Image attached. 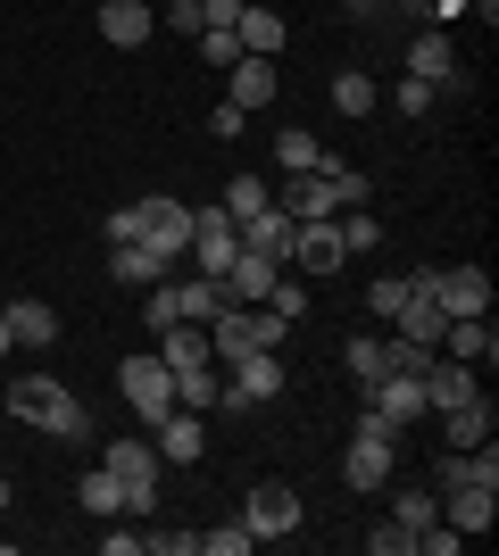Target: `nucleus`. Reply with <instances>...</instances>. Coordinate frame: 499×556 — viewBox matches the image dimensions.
Wrapping results in <instances>:
<instances>
[{
	"label": "nucleus",
	"instance_id": "obj_10",
	"mask_svg": "<svg viewBox=\"0 0 499 556\" xmlns=\"http://www.w3.org/2000/svg\"><path fill=\"white\" fill-rule=\"evenodd\" d=\"M134 208H142V241L184 266V250H191V200H134Z\"/></svg>",
	"mask_w": 499,
	"mask_h": 556
},
{
	"label": "nucleus",
	"instance_id": "obj_25",
	"mask_svg": "<svg viewBox=\"0 0 499 556\" xmlns=\"http://www.w3.org/2000/svg\"><path fill=\"white\" fill-rule=\"evenodd\" d=\"M441 432H450V448H483V441L499 432L491 399H466V407H450V416H441Z\"/></svg>",
	"mask_w": 499,
	"mask_h": 556
},
{
	"label": "nucleus",
	"instance_id": "obj_22",
	"mask_svg": "<svg viewBox=\"0 0 499 556\" xmlns=\"http://www.w3.org/2000/svg\"><path fill=\"white\" fill-rule=\"evenodd\" d=\"M441 349H450L458 366H491V357H499V332H491V316H450Z\"/></svg>",
	"mask_w": 499,
	"mask_h": 556
},
{
	"label": "nucleus",
	"instance_id": "obj_51",
	"mask_svg": "<svg viewBox=\"0 0 499 556\" xmlns=\"http://www.w3.org/2000/svg\"><path fill=\"white\" fill-rule=\"evenodd\" d=\"M0 357H9V307H0Z\"/></svg>",
	"mask_w": 499,
	"mask_h": 556
},
{
	"label": "nucleus",
	"instance_id": "obj_40",
	"mask_svg": "<svg viewBox=\"0 0 499 556\" xmlns=\"http://www.w3.org/2000/svg\"><path fill=\"white\" fill-rule=\"evenodd\" d=\"M191 42H200V67H234V59H241V42H234V34H216V25H200Z\"/></svg>",
	"mask_w": 499,
	"mask_h": 556
},
{
	"label": "nucleus",
	"instance_id": "obj_30",
	"mask_svg": "<svg viewBox=\"0 0 499 556\" xmlns=\"http://www.w3.org/2000/svg\"><path fill=\"white\" fill-rule=\"evenodd\" d=\"M75 498H84V515H125V482L109 473V465H84V482H75Z\"/></svg>",
	"mask_w": 499,
	"mask_h": 556
},
{
	"label": "nucleus",
	"instance_id": "obj_26",
	"mask_svg": "<svg viewBox=\"0 0 499 556\" xmlns=\"http://www.w3.org/2000/svg\"><path fill=\"white\" fill-rule=\"evenodd\" d=\"M234 42H241V59H275V50H284V17H275V9H241Z\"/></svg>",
	"mask_w": 499,
	"mask_h": 556
},
{
	"label": "nucleus",
	"instance_id": "obj_49",
	"mask_svg": "<svg viewBox=\"0 0 499 556\" xmlns=\"http://www.w3.org/2000/svg\"><path fill=\"white\" fill-rule=\"evenodd\" d=\"M109 241H142V208H117V216H109Z\"/></svg>",
	"mask_w": 499,
	"mask_h": 556
},
{
	"label": "nucleus",
	"instance_id": "obj_41",
	"mask_svg": "<svg viewBox=\"0 0 499 556\" xmlns=\"http://www.w3.org/2000/svg\"><path fill=\"white\" fill-rule=\"evenodd\" d=\"M400 300H408V275H383L375 291H366V307H375V325H391V316H400Z\"/></svg>",
	"mask_w": 499,
	"mask_h": 556
},
{
	"label": "nucleus",
	"instance_id": "obj_6",
	"mask_svg": "<svg viewBox=\"0 0 499 556\" xmlns=\"http://www.w3.org/2000/svg\"><path fill=\"white\" fill-rule=\"evenodd\" d=\"M416 282L433 291L441 316H491V275H483V266H425Z\"/></svg>",
	"mask_w": 499,
	"mask_h": 556
},
{
	"label": "nucleus",
	"instance_id": "obj_2",
	"mask_svg": "<svg viewBox=\"0 0 499 556\" xmlns=\"http://www.w3.org/2000/svg\"><path fill=\"white\" fill-rule=\"evenodd\" d=\"M9 416L50 432V441H92V407H84L67 382H50V374H25L17 391H9Z\"/></svg>",
	"mask_w": 499,
	"mask_h": 556
},
{
	"label": "nucleus",
	"instance_id": "obj_11",
	"mask_svg": "<svg viewBox=\"0 0 499 556\" xmlns=\"http://www.w3.org/2000/svg\"><path fill=\"white\" fill-rule=\"evenodd\" d=\"M466 399H483V366L425 357V407H433V416H450V407H466Z\"/></svg>",
	"mask_w": 499,
	"mask_h": 556
},
{
	"label": "nucleus",
	"instance_id": "obj_20",
	"mask_svg": "<svg viewBox=\"0 0 499 556\" xmlns=\"http://www.w3.org/2000/svg\"><path fill=\"white\" fill-rule=\"evenodd\" d=\"M275 84H284V75H275V59H234V67H225V100H234V109H266V100H275Z\"/></svg>",
	"mask_w": 499,
	"mask_h": 556
},
{
	"label": "nucleus",
	"instance_id": "obj_45",
	"mask_svg": "<svg viewBox=\"0 0 499 556\" xmlns=\"http://www.w3.org/2000/svg\"><path fill=\"white\" fill-rule=\"evenodd\" d=\"M142 548H159V556H200V532H150Z\"/></svg>",
	"mask_w": 499,
	"mask_h": 556
},
{
	"label": "nucleus",
	"instance_id": "obj_28",
	"mask_svg": "<svg viewBox=\"0 0 499 556\" xmlns=\"http://www.w3.org/2000/svg\"><path fill=\"white\" fill-rule=\"evenodd\" d=\"M159 357L175 374H184V366H216V357H209V325H166L159 332Z\"/></svg>",
	"mask_w": 499,
	"mask_h": 556
},
{
	"label": "nucleus",
	"instance_id": "obj_42",
	"mask_svg": "<svg viewBox=\"0 0 499 556\" xmlns=\"http://www.w3.org/2000/svg\"><path fill=\"white\" fill-rule=\"evenodd\" d=\"M433 100H441V84H425V75L400 84V116H433Z\"/></svg>",
	"mask_w": 499,
	"mask_h": 556
},
{
	"label": "nucleus",
	"instance_id": "obj_32",
	"mask_svg": "<svg viewBox=\"0 0 499 556\" xmlns=\"http://www.w3.org/2000/svg\"><path fill=\"white\" fill-rule=\"evenodd\" d=\"M100 465H109L117 482H150V473H159V448H150V441H109Z\"/></svg>",
	"mask_w": 499,
	"mask_h": 556
},
{
	"label": "nucleus",
	"instance_id": "obj_39",
	"mask_svg": "<svg viewBox=\"0 0 499 556\" xmlns=\"http://www.w3.org/2000/svg\"><path fill=\"white\" fill-rule=\"evenodd\" d=\"M266 307H275L284 325H300V316H309V282H284V275H275V291H266Z\"/></svg>",
	"mask_w": 499,
	"mask_h": 556
},
{
	"label": "nucleus",
	"instance_id": "obj_16",
	"mask_svg": "<svg viewBox=\"0 0 499 556\" xmlns=\"http://www.w3.org/2000/svg\"><path fill=\"white\" fill-rule=\"evenodd\" d=\"M275 257H259V250H241L234 266H225V307H266V291H275Z\"/></svg>",
	"mask_w": 499,
	"mask_h": 556
},
{
	"label": "nucleus",
	"instance_id": "obj_44",
	"mask_svg": "<svg viewBox=\"0 0 499 556\" xmlns=\"http://www.w3.org/2000/svg\"><path fill=\"white\" fill-rule=\"evenodd\" d=\"M159 25H166V34H200V0H166Z\"/></svg>",
	"mask_w": 499,
	"mask_h": 556
},
{
	"label": "nucleus",
	"instance_id": "obj_18",
	"mask_svg": "<svg viewBox=\"0 0 499 556\" xmlns=\"http://www.w3.org/2000/svg\"><path fill=\"white\" fill-rule=\"evenodd\" d=\"M341 366H350V382L366 391V382H383V374L400 366V341H391V332H358V341L341 349Z\"/></svg>",
	"mask_w": 499,
	"mask_h": 556
},
{
	"label": "nucleus",
	"instance_id": "obj_8",
	"mask_svg": "<svg viewBox=\"0 0 499 556\" xmlns=\"http://www.w3.org/2000/svg\"><path fill=\"white\" fill-rule=\"evenodd\" d=\"M259 399H284V349H250L225 374V407H259Z\"/></svg>",
	"mask_w": 499,
	"mask_h": 556
},
{
	"label": "nucleus",
	"instance_id": "obj_19",
	"mask_svg": "<svg viewBox=\"0 0 499 556\" xmlns=\"http://www.w3.org/2000/svg\"><path fill=\"white\" fill-rule=\"evenodd\" d=\"M408 75H425V84H441V92L458 84V50H450V34H441V25H425V34L408 42Z\"/></svg>",
	"mask_w": 499,
	"mask_h": 556
},
{
	"label": "nucleus",
	"instance_id": "obj_12",
	"mask_svg": "<svg viewBox=\"0 0 499 556\" xmlns=\"http://www.w3.org/2000/svg\"><path fill=\"white\" fill-rule=\"evenodd\" d=\"M391 341H408V349H441V332H450V316H441V307H433V291L416 275H408V300H400V316H391Z\"/></svg>",
	"mask_w": 499,
	"mask_h": 556
},
{
	"label": "nucleus",
	"instance_id": "obj_21",
	"mask_svg": "<svg viewBox=\"0 0 499 556\" xmlns=\"http://www.w3.org/2000/svg\"><path fill=\"white\" fill-rule=\"evenodd\" d=\"M109 275L142 291V282H166V275H175V257H159L150 241H109Z\"/></svg>",
	"mask_w": 499,
	"mask_h": 556
},
{
	"label": "nucleus",
	"instance_id": "obj_29",
	"mask_svg": "<svg viewBox=\"0 0 499 556\" xmlns=\"http://www.w3.org/2000/svg\"><path fill=\"white\" fill-rule=\"evenodd\" d=\"M333 109H341V116H375L383 109V84L366 67H341V75H333Z\"/></svg>",
	"mask_w": 499,
	"mask_h": 556
},
{
	"label": "nucleus",
	"instance_id": "obj_53",
	"mask_svg": "<svg viewBox=\"0 0 499 556\" xmlns=\"http://www.w3.org/2000/svg\"><path fill=\"white\" fill-rule=\"evenodd\" d=\"M400 9H425V0H400Z\"/></svg>",
	"mask_w": 499,
	"mask_h": 556
},
{
	"label": "nucleus",
	"instance_id": "obj_5",
	"mask_svg": "<svg viewBox=\"0 0 499 556\" xmlns=\"http://www.w3.org/2000/svg\"><path fill=\"white\" fill-rule=\"evenodd\" d=\"M391 441H400V432H391L383 416H366V407H358V424H350V457H341L350 490H383V482H391Z\"/></svg>",
	"mask_w": 499,
	"mask_h": 556
},
{
	"label": "nucleus",
	"instance_id": "obj_33",
	"mask_svg": "<svg viewBox=\"0 0 499 556\" xmlns=\"http://www.w3.org/2000/svg\"><path fill=\"white\" fill-rule=\"evenodd\" d=\"M391 523H408V532H425V523H441V490L408 482L400 498H391Z\"/></svg>",
	"mask_w": 499,
	"mask_h": 556
},
{
	"label": "nucleus",
	"instance_id": "obj_7",
	"mask_svg": "<svg viewBox=\"0 0 499 556\" xmlns=\"http://www.w3.org/2000/svg\"><path fill=\"white\" fill-rule=\"evenodd\" d=\"M366 416H383L391 432H408V424L425 416V366H391L383 382H366Z\"/></svg>",
	"mask_w": 499,
	"mask_h": 556
},
{
	"label": "nucleus",
	"instance_id": "obj_46",
	"mask_svg": "<svg viewBox=\"0 0 499 556\" xmlns=\"http://www.w3.org/2000/svg\"><path fill=\"white\" fill-rule=\"evenodd\" d=\"M416 548H425V556H458V532H450V523H425V532H416Z\"/></svg>",
	"mask_w": 499,
	"mask_h": 556
},
{
	"label": "nucleus",
	"instance_id": "obj_23",
	"mask_svg": "<svg viewBox=\"0 0 499 556\" xmlns=\"http://www.w3.org/2000/svg\"><path fill=\"white\" fill-rule=\"evenodd\" d=\"M291 232H300V225H291L284 208H259L250 225H241V250H259V257H275V266H291Z\"/></svg>",
	"mask_w": 499,
	"mask_h": 556
},
{
	"label": "nucleus",
	"instance_id": "obj_47",
	"mask_svg": "<svg viewBox=\"0 0 499 556\" xmlns=\"http://www.w3.org/2000/svg\"><path fill=\"white\" fill-rule=\"evenodd\" d=\"M241 125H250V109H234V100H216V125H209V134H216V141H234Z\"/></svg>",
	"mask_w": 499,
	"mask_h": 556
},
{
	"label": "nucleus",
	"instance_id": "obj_36",
	"mask_svg": "<svg viewBox=\"0 0 499 556\" xmlns=\"http://www.w3.org/2000/svg\"><path fill=\"white\" fill-rule=\"evenodd\" d=\"M142 325H150V332L184 325V307H175V275H166V282H142Z\"/></svg>",
	"mask_w": 499,
	"mask_h": 556
},
{
	"label": "nucleus",
	"instance_id": "obj_52",
	"mask_svg": "<svg viewBox=\"0 0 499 556\" xmlns=\"http://www.w3.org/2000/svg\"><path fill=\"white\" fill-rule=\"evenodd\" d=\"M0 515H9V473H0Z\"/></svg>",
	"mask_w": 499,
	"mask_h": 556
},
{
	"label": "nucleus",
	"instance_id": "obj_38",
	"mask_svg": "<svg viewBox=\"0 0 499 556\" xmlns=\"http://www.w3.org/2000/svg\"><path fill=\"white\" fill-rule=\"evenodd\" d=\"M275 150H284V175H309V166H325V141H316V134H275Z\"/></svg>",
	"mask_w": 499,
	"mask_h": 556
},
{
	"label": "nucleus",
	"instance_id": "obj_9",
	"mask_svg": "<svg viewBox=\"0 0 499 556\" xmlns=\"http://www.w3.org/2000/svg\"><path fill=\"white\" fill-rule=\"evenodd\" d=\"M241 523H250L259 540H291L300 532V490L291 482H259L250 498H241Z\"/></svg>",
	"mask_w": 499,
	"mask_h": 556
},
{
	"label": "nucleus",
	"instance_id": "obj_1",
	"mask_svg": "<svg viewBox=\"0 0 499 556\" xmlns=\"http://www.w3.org/2000/svg\"><path fill=\"white\" fill-rule=\"evenodd\" d=\"M275 208H284L291 225H325V216H341V208H366V175L325 159V166H309V175H291Z\"/></svg>",
	"mask_w": 499,
	"mask_h": 556
},
{
	"label": "nucleus",
	"instance_id": "obj_13",
	"mask_svg": "<svg viewBox=\"0 0 499 556\" xmlns=\"http://www.w3.org/2000/svg\"><path fill=\"white\" fill-rule=\"evenodd\" d=\"M441 523H450L458 540H466V532H491V523H499V490H483V482H450V490H441Z\"/></svg>",
	"mask_w": 499,
	"mask_h": 556
},
{
	"label": "nucleus",
	"instance_id": "obj_48",
	"mask_svg": "<svg viewBox=\"0 0 499 556\" xmlns=\"http://www.w3.org/2000/svg\"><path fill=\"white\" fill-rule=\"evenodd\" d=\"M159 507V473H150V482H125V515H150Z\"/></svg>",
	"mask_w": 499,
	"mask_h": 556
},
{
	"label": "nucleus",
	"instance_id": "obj_50",
	"mask_svg": "<svg viewBox=\"0 0 499 556\" xmlns=\"http://www.w3.org/2000/svg\"><path fill=\"white\" fill-rule=\"evenodd\" d=\"M341 9H350V17H375V9H391V0H341Z\"/></svg>",
	"mask_w": 499,
	"mask_h": 556
},
{
	"label": "nucleus",
	"instance_id": "obj_35",
	"mask_svg": "<svg viewBox=\"0 0 499 556\" xmlns=\"http://www.w3.org/2000/svg\"><path fill=\"white\" fill-rule=\"evenodd\" d=\"M333 232H341V257H366V250H383V225L366 208H341L333 216Z\"/></svg>",
	"mask_w": 499,
	"mask_h": 556
},
{
	"label": "nucleus",
	"instance_id": "obj_3",
	"mask_svg": "<svg viewBox=\"0 0 499 556\" xmlns=\"http://www.w3.org/2000/svg\"><path fill=\"white\" fill-rule=\"evenodd\" d=\"M117 391H125V407H134L150 432L175 416V366H166L159 349H150V357H125V366H117Z\"/></svg>",
	"mask_w": 499,
	"mask_h": 556
},
{
	"label": "nucleus",
	"instance_id": "obj_31",
	"mask_svg": "<svg viewBox=\"0 0 499 556\" xmlns=\"http://www.w3.org/2000/svg\"><path fill=\"white\" fill-rule=\"evenodd\" d=\"M216 208L234 216V225H250V216H259V208H275V191H266V175H234V184H225V200H216Z\"/></svg>",
	"mask_w": 499,
	"mask_h": 556
},
{
	"label": "nucleus",
	"instance_id": "obj_15",
	"mask_svg": "<svg viewBox=\"0 0 499 556\" xmlns=\"http://www.w3.org/2000/svg\"><path fill=\"white\" fill-rule=\"evenodd\" d=\"M150 448H159V465H200L209 457V424L191 416V407H175V416L150 432Z\"/></svg>",
	"mask_w": 499,
	"mask_h": 556
},
{
	"label": "nucleus",
	"instance_id": "obj_14",
	"mask_svg": "<svg viewBox=\"0 0 499 556\" xmlns=\"http://www.w3.org/2000/svg\"><path fill=\"white\" fill-rule=\"evenodd\" d=\"M159 34V9L150 0H100V42L109 50H142Z\"/></svg>",
	"mask_w": 499,
	"mask_h": 556
},
{
	"label": "nucleus",
	"instance_id": "obj_37",
	"mask_svg": "<svg viewBox=\"0 0 499 556\" xmlns=\"http://www.w3.org/2000/svg\"><path fill=\"white\" fill-rule=\"evenodd\" d=\"M250 548H259V532H250L241 515H234V523H216V532H200V556H250Z\"/></svg>",
	"mask_w": 499,
	"mask_h": 556
},
{
	"label": "nucleus",
	"instance_id": "obj_17",
	"mask_svg": "<svg viewBox=\"0 0 499 556\" xmlns=\"http://www.w3.org/2000/svg\"><path fill=\"white\" fill-rule=\"evenodd\" d=\"M291 266H300V275H341V266H350V257H341L333 216H325V225H300V232H291Z\"/></svg>",
	"mask_w": 499,
	"mask_h": 556
},
{
	"label": "nucleus",
	"instance_id": "obj_4",
	"mask_svg": "<svg viewBox=\"0 0 499 556\" xmlns=\"http://www.w3.org/2000/svg\"><path fill=\"white\" fill-rule=\"evenodd\" d=\"M241 257V225L225 208H191V250H184V266L191 275H209V282H225V266Z\"/></svg>",
	"mask_w": 499,
	"mask_h": 556
},
{
	"label": "nucleus",
	"instance_id": "obj_34",
	"mask_svg": "<svg viewBox=\"0 0 499 556\" xmlns=\"http://www.w3.org/2000/svg\"><path fill=\"white\" fill-rule=\"evenodd\" d=\"M175 307H184V325H209L216 307H225V282H209V275L175 282Z\"/></svg>",
	"mask_w": 499,
	"mask_h": 556
},
{
	"label": "nucleus",
	"instance_id": "obj_24",
	"mask_svg": "<svg viewBox=\"0 0 499 556\" xmlns=\"http://www.w3.org/2000/svg\"><path fill=\"white\" fill-rule=\"evenodd\" d=\"M9 341L50 349V341H59V307H50V300H17V307H9Z\"/></svg>",
	"mask_w": 499,
	"mask_h": 556
},
{
	"label": "nucleus",
	"instance_id": "obj_27",
	"mask_svg": "<svg viewBox=\"0 0 499 556\" xmlns=\"http://www.w3.org/2000/svg\"><path fill=\"white\" fill-rule=\"evenodd\" d=\"M175 407H191V416L225 407V374H216V366H184V374H175Z\"/></svg>",
	"mask_w": 499,
	"mask_h": 556
},
{
	"label": "nucleus",
	"instance_id": "obj_43",
	"mask_svg": "<svg viewBox=\"0 0 499 556\" xmlns=\"http://www.w3.org/2000/svg\"><path fill=\"white\" fill-rule=\"evenodd\" d=\"M366 548H375V556H408L416 532H408V523H383V532H366Z\"/></svg>",
	"mask_w": 499,
	"mask_h": 556
}]
</instances>
